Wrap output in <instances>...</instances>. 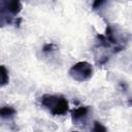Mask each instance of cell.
Here are the masks:
<instances>
[{
	"mask_svg": "<svg viewBox=\"0 0 132 132\" xmlns=\"http://www.w3.org/2000/svg\"><path fill=\"white\" fill-rule=\"evenodd\" d=\"M41 105L53 116H64L69 109L68 100L62 95L44 94L40 98Z\"/></svg>",
	"mask_w": 132,
	"mask_h": 132,
	"instance_id": "cell-1",
	"label": "cell"
},
{
	"mask_svg": "<svg viewBox=\"0 0 132 132\" xmlns=\"http://www.w3.org/2000/svg\"><path fill=\"white\" fill-rule=\"evenodd\" d=\"M22 8V3L16 0L0 1V26L11 24L13 18L21 12Z\"/></svg>",
	"mask_w": 132,
	"mask_h": 132,
	"instance_id": "cell-2",
	"label": "cell"
},
{
	"mask_svg": "<svg viewBox=\"0 0 132 132\" xmlns=\"http://www.w3.org/2000/svg\"><path fill=\"white\" fill-rule=\"evenodd\" d=\"M68 73L73 80L78 82H84L92 77L93 66L87 61H79L70 67Z\"/></svg>",
	"mask_w": 132,
	"mask_h": 132,
	"instance_id": "cell-3",
	"label": "cell"
},
{
	"mask_svg": "<svg viewBox=\"0 0 132 132\" xmlns=\"http://www.w3.org/2000/svg\"><path fill=\"white\" fill-rule=\"evenodd\" d=\"M89 107L88 106H79L75 109L72 110L71 112V120L73 122V124H78L85 121V119L88 117L89 113Z\"/></svg>",
	"mask_w": 132,
	"mask_h": 132,
	"instance_id": "cell-4",
	"label": "cell"
},
{
	"mask_svg": "<svg viewBox=\"0 0 132 132\" xmlns=\"http://www.w3.org/2000/svg\"><path fill=\"white\" fill-rule=\"evenodd\" d=\"M16 114V110L14 107L10 105H3L0 106V119H11Z\"/></svg>",
	"mask_w": 132,
	"mask_h": 132,
	"instance_id": "cell-5",
	"label": "cell"
},
{
	"mask_svg": "<svg viewBox=\"0 0 132 132\" xmlns=\"http://www.w3.org/2000/svg\"><path fill=\"white\" fill-rule=\"evenodd\" d=\"M9 82L8 70L4 65H0V88L6 86Z\"/></svg>",
	"mask_w": 132,
	"mask_h": 132,
	"instance_id": "cell-6",
	"label": "cell"
},
{
	"mask_svg": "<svg viewBox=\"0 0 132 132\" xmlns=\"http://www.w3.org/2000/svg\"><path fill=\"white\" fill-rule=\"evenodd\" d=\"M92 132H107V128L100 122L95 121L93 124V128H92Z\"/></svg>",
	"mask_w": 132,
	"mask_h": 132,
	"instance_id": "cell-7",
	"label": "cell"
},
{
	"mask_svg": "<svg viewBox=\"0 0 132 132\" xmlns=\"http://www.w3.org/2000/svg\"><path fill=\"white\" fill-rule=\"evenodd\" d=\"M55 50H56V45L54 43H45L43 45V47H42V52L45 53V54L51 53V52H53Z\"/></svg>",
	"mask_w": 132,
	"mask_h": 132,
	"instance_id": "cell-8",
	"label": "cell"
},
{
	"mask_svg": "<svg viewBox=\"0 0 132 132\" xmlns=\"http://www.w3.org/2000/svg\"><path fill=\"white\" fill-rule=\"evenodd\" d=\"M105 3V1H95L94 3H93V8L94 9H98L102 4H104Z\"/></svg>",
	"mask_w": 132,
	"mask_h": 132,
	"instance_id": "cell-9",
	"label": "cell"
},
{
	"mask_svg": "<svg viewBox=\"0 0 132 132\" xmlns=\"http://www.w3.org/2000/svg\"><path fill=\"white\" fill-rule=\"evenodd\" d=\"M71 132H78V131H71Z\"/></svg>",
	"mask_w": 132,
	"mask_h": 132,
	"instance_id": "cell-10",
	"label": "cell"
}]
</instances>
